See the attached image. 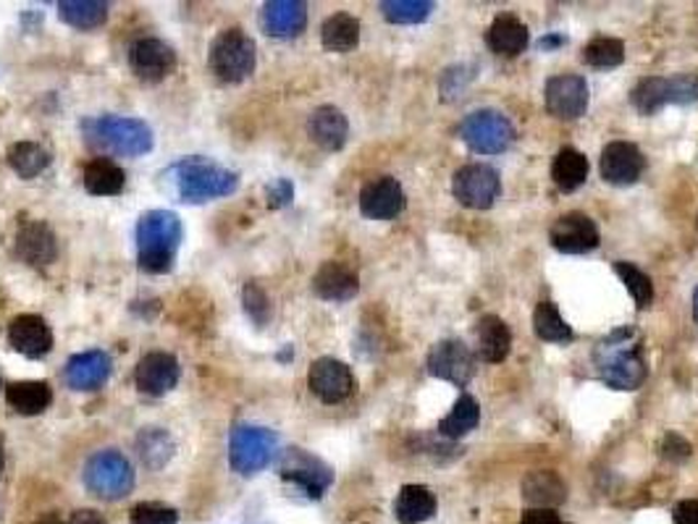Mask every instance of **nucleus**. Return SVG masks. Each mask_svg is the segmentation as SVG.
Here are the masks:
<instances>
[{"mask_svg": "<svg viewBox=\"0 0 698 524\" xmlns=\"http://www.w3.org/2000/svg\"><path fill=\"white\" fill-rule=\"evenodd\" d=\"M593 365H596L599 378L617 391L641 389L646 376H649V367H646L641 354V336L632 327L612 331L593 352Z\"/></svg>", "mask_w": 698, "mask_h": 524, "instance_id": "nucleus-1", "label": "nucleus"}, {"mask_svg": "<svg viewBox=\"0 0 698 524\" xmlns=\"http://www.w3.org/2000/svg\"><path fill=\"white\" fill-rule=\"evenodd\" d=\"M181 245V221L171 210H150L137 223V260L145 273L161 275L174 267Z\"/></svg>", "mask_w": 698, "mask_h": 524, "instance_id": "nucleus-2", "label": "nucleus"}, {"mask_svg": "<svg viewBox=\"0 0 698 524\" xmlns=\"http://www.w3.org/2000/svg\"><path fill=\"white\" fill-rule=\"evenodd\" d=\"M168 176L174 179L176 192H179L181 200L192 202V205L234 194L239 187L237 170H228L224 166H218V163L205 160V157L198 155L174 163V166L168 168Z\"/></svg>", "mask_w": 698, "mask_h": 524, "instance_id": "nucleus-3", "label": "nucleus"}, {"mask_svg": "<svg viewBox=\"0 0 698 524\" xmlns=\"http://www.w3.org/2000/svg\"><path fill=\"white\" fill-rule=\"evenodd\" d=\"M87 144L119 157H140L153 150V129L140 118L97 116L82 121Z\"/></svg>", "mask_w": 698, "mask_h": 524, "instance_id": "nucleus-4", "label": "nucleus"}, {"mask_svg": "<svg viewBox=\"0 0 698 524\" xmlns=\"http://www.w3.org/2000/svg\"><path fill=\"white\" fill-rule=\"evenodd\" d=\"M258 63V48L256 39L247 35L239 26L224 29L213 39L211 52H208V66L221 82L239 84L247 76H252Z\"/></svg>", "mask_w": 698, "mask_h": 524, "instance_id": "nucleus-5", "label": "nucleus"}, {"mask_svg": "<svg viewBox=\"0 0 698 524\" xmlns=\"http://www.w3.org/2000/svg\"><path fill=\"white\" fill-rule=\"evenodd\" d=\"M279 454V436L260 425H237L228 441V462L234 472L250 477L265 469Z\"/></svg>", "mask_w": 698, "mask_h": 524, "instance_id": "nucleus-6", "label": "nucleus"}, {"mask_svg": "<svg viewBox=\"0 0 698 524\" xmlns=\"http://www.w3.org/2000/svg\"><path fill=\"white\" fill-rule=\"evenodd\" d=\"M82 477L84 488L97 498H106V501L123 498L134 488L132 464H129V458L116 449L97 451L95 456H90V462L84 464Z\"/></svg>", "mask_w": 698, "mask_h": 524, "instance_id": "nucleus-7", "label": "nucleus"}, {"mask_svg": "<svg viewBox=\"0 0 698 524\" xmlns=\"http://www.w3.org/2000/svg\"><path fill=\"white\" fill-rule=\"evenodd\" d=\"M698 100V76L677 74V76H649L638 82L632 90L630 103L641 116H654L664 105H690Z\"/></svg>", "mask_w": 698, "mask_h": 524, "instance_id": "nucleus-8", "label": "nucleus"}, {"mask_svg": "<svg viewBox=\"0 0 698 524\" xmlns=\"http://www.w3.org/2000/svg\"><path fill=\"white\" fill-rule=\"evenodd\" d=\"M460 140L478 155H499L512 144L514 127L499 110H475L460 123Z\"/></svg>", "mask_w": 698, "mask_h": 524, "instance_id": "nucleus-9", "label": "nucleus"}, {"mask_svg": "<svg viewBox=\"0 0 698 524\" xmlns=\"http://www.w3.org/2000/svg\"><path fill=\"white\" fill-rule=\"evenodd\" d=\"M452 194L460 205L471 210H488L501 194L499 174L486 163H468L454 174Z\"/></svg>", "mask_w": 698, "mask_h": 524, "instance_id": "nucleus-10", "label": "nucleus"}, {"mask_svg": "<svg viewBox=\"0 0 698 524\" xmlns=\"http://www.w3.org/2000/svg\"><path fill=\"white\" fill-rule=\"evenodd\" d=\"M282 477L286 483L297 485L308 498H321L329 485L334 483V472L318 456L308 454L305 449H286L282 458Z\"/></svg>", "mask_w": 698, "mask_h": 524, "instance_id": "nucleus-11", "label": "nucleus"}, {"mask_svg": "<svg viewBox=\"0 0 698 524\" xmlns=\"http://www.w3.org/2000/svg\"><path fill=\"white\" fill-rule=\"evenodd\" d=\"M426 367L434 378L447 380V383L457 385V389H465L475 376V357L460 338H449L439 341L428 352Z\"/></svg>", "mask_w": 698, "mask_h": 524, "instance_id": "nucleus-12", "label": "nucleus"}, {"mask_svg": "<svg viewBox=\"0 0 698 524\" xmlns=\"http://www.w3.org/2000/svg\"><path fill=\"white\" fill-rule=\"evenodd\" d=\"M129 66L140 82L158 84L166 76L174 74L176 52L171 45H166L158 37H140L129 48Z\"/></svg>", "mask_w": 698, "mask_h": 524, "instance_id": "nucleus-13", "label": "nucleus"}, {"mask_svg": "<svg viewBox=\"0 0 698 524\" xmlns=\"http://www.w3.org/2000/svg\"><path fill=\"white\" fill-rule=\"evenodd\" d=\"M546 110L559 121H576L589 108V84L583 76L559 74L546 82Z\"/></svg>", "mask_w": 698, "mask_h": 524, "instance_id": "nucleus-14", "label": "nucleus"}, {"mask_svg": "<svg viewBox=\"0 0 698 524\" xmlns=\"http://www.w3.org/2000/svg\"><path fill=\"white\" fill-rule=\"evenodd\" d=\"M308 385L323 404H342L355 391V376L339 359L321 357L310 365Z\"/></svg>", "mask_w": 698, "mask_h": 524, "instance_id": "nucleus-15", "label": "nucleus"}, {"mask_svg": "<svg viewBox=\"0 0 698 524\" xmlns=\"http://www.w3.org/2000/svg\"><path fill=\"white\" fill-rule=\"evenodd\" d=\"M549 241L563 254H585L599 247L602 236H599L596 223L585 213H565L554 221Z\"/></svg>", "mask_w": 698, "mask_h": 524, "instance_id": "nucleus-16", "label": "nucleus"}, {"mask_svg": "<svg viewBox=\"0 0 698 524\" xmlns=\"http://www.w3.org/2000/svg\"><path fill=\"white\" fill-rule=\"evenodd\" d=\"M604 181L615 183V187H628L636 183L646 170V157L641 147L632 142H610L604 147L602 160H599Z\"/></svg>", "mask_w": 698, "mask_h": 524, "instance_id": "nucleus-17", "label": "nucleus"}, {"mask_svg": "<svg viewBox=\"0 0 698 524\" xmlns=\"http://www.w3.org/2000/svg\"><path fill=\"white\" fill-rule=\"evenodd\" d=\"M404 210V189L391 176H378L360 192V213L370 221H391Z\"/></svg>", "mask_w": 698, "mask_h": 524, "instance_id": "nucleus-18", "label": "nucleus"}, {"mask_svg": "<svg viewBox=\"0 0 698 524\" xmlns=\"http://www.w3.org/2000/svg\"><path fill=\"white\" fill-rule=\"evenodd\" d=\"M181 376V367L176 362L174 354L168 352H150L145 357L137 362L134 370V380H137V389L147 396H163L179 383Z\"/></svg>", "mask_w": 698, "mask_h": 524, "instance_id": "nucleus-19", "label": "nucleus"}, {"mask_svg": "<svg viewBox=\"0 0 698 524\" xmlns=\"http://www.w3.org/2000/svg\"><path fill=\"white\" fill-rule=\"evenodd\" d=\"M9 341L24 357L40 359L54 349V331L40 314H19L9 325Z\"/></svg>", "mask_w": 698, "mask_h": 524, "instance_id": "nucleus-20", "label": "nucleus"}, {"mask_svg": "<svg viewBox=\"0 0 698 524\" xmlns=\"http://www.w3.org/2000/svg\"><path fill=\"white\" fill-rule=\"evenodd\" d=\"M16 254L32 267H45L56 260L58 239L54 228L43 221H29L16 234Z\"/></svg>", "mask_w": 698, "mask_h": 524, "instance_id": "nucleus-21", "label": "nucleus"}, {"mask_svg": "<svg viewBox=\"0 0 698 524\" xmlns=\"http://www.w3.org/2000/svg\"><path fill=\"white\" fill-rule=\"evenodd\" d=\"M108 376H110V357L100 349L74 354V357L67 362V370H63V378H67L69 389L74 391H97L103 383H106Z\"/></svg>", "mask_w": 698, "mask_h": 524, "instance_id": "nucleus-22", "label": "nucleus"}, {"mask_svg": "<svg viewBox=\"0 0 698 524\" xmlns=\"http://www.w3.org/2000/svg\"><path fill=\"white\" fill-rule=\"evenodd\" d=\"M260 24L271 37H297L308 26V5L303 0H271L263 5Z\"/></svg>", "mask_w": 698, "mask_h": 524, "instance_id": "nucleus-23", "label": "nucleus"}, {"mask_svg": "<svg viewBox=\"0 0 698 524\" xmlns=\"http://www.w3.org/2000/svg\"><path fill=\"white\" fill-rule=\"evenodd\" d=\"M308 134L326 153H336V150H342L347 144L350 121L334 105H321L308 118Z\"/></svg>", "mask_w": 698, "mask_h": 524, "instance_id": "nucleus-24", "label": "nucleus"}, {"mask_svg": "<svg viewBox=\"0 0 698 524\" xmlns=\"http://www.w3.org/2000/svg\"><path fill=\"white\" fill-rule=\"evenodd\" d=\"M312 291L326 301H350L360 291V278L344 262H323L312 275Z\"/></svg>", "mask_w": 698, "mask_h": 524, "instance_id": "nucleus-25", "label": "nucleus"}, {"mask_svg": "<svg viewBox=\"0 0 698 524\" xmlns=\"http://www.w3.org/2000/svg\"><path fill=\"white\" fill-rule=\"evenodd\" d=\"M486 45L501 58H514L531 45V32L512 13H499L486 32Z\"/></svg>", "mask_w": 698, "mask_h": 524, "instance_id": "nucleus-26", "label": "nucleus"}, {"mask_svg": "<svg viewBox=\"0 0 698 524\" xmlns=\"http://www.w3.org/2000/svg\"><path fill=\"white\" fill-rule=\"evenodd\" d=\"M523 498L531 503V509H557L559 503H565L567 485L552 469L528 472L523 477Z\"/></svg>", "mask_w": 698, "mask_h": 524, "instance_id": "nucleus-27", "label": "nucleus"}, {"mask_svg": "<svg viewBox=\"0 0 698 524\" xmlns=\"http://www.w3.org/2000/svg\"><path fill=\"white\" fill-rule=\"evenodd\" d=\"M475 338H478V354L486 362H505L512 349L510 325L497 314H484L475 325Z\"/></svg>", "mask_w": 698, "mask_h": 524, "instance_id": "nucleus-28", "label": "nucleus"}, {"mask_svg": "<svg viewBox=\"0 0 698 524\" xmlns=\"http://www.w3.org/2000/svg\"><path fill=\"white\" fill-rule=\"evenodd\" d=\"M436 496L430 493L426 485H404L394 501V514L402 524H421L436 516Z\"/></svg>", "mask_w": 698, "mask_h": 524, "instance_id": "nucleus-29", "label": "nucleus"}, {"mask_svg": "<svg viewBox=\"0 0 698 524\" xmlns=\"http://www.w3.org/2000/svg\"><path fill=\"white\" fill-rule=\"evenodd\" d=\"M5 402L19 415H43L54 402V391L45 380H19L5 389Z\"/></svg>", "mask_w": 698, "mask_h": 524, "instance_id": "nucleus-30", "label": "nucleus"}, {"mask_svg": "<svg viewBox=\"0 0 698 524\" xmlns=\"http://www.w3.org/2000/svg\"><path fill=\"white\" fill-rule=\"evenodd\" d=\"M84 189L95 196H116L123 192V183H127V174L121 166H116L108 157H95L84 166L82 174Z\"/></svg>", "mask_w": 698, "mask_h": 524, "instance_id": "nucleus-31", "label": "nucleus"}, {"mask_svg": "<svg viewBox=\"0 0 698 524\" xmlns=\"http://www.w3.org/2000/svg\"><path fill=\"white\" fill-rule=\"evenodd\" d=\"M552 179L559 192H576L589 179V157L576 147H563L552 160Z\"/></svg>", "mask_w": 698, "mask_h": 524, "instance_id": "nucleus-32", "label": "nucleus"}, {"mask_svg": "<svg viewBox=\"0 0 698 524\" xmlns=\"http://www.w3.org/2000/svg\"><path fill=\"white\" fill-rule=\"evenodd\" d=\"M321 43L331 52H350L360 43V22L350 13H334L321 26Z\"/></svg>", "mask_w": 698, "mask_h": 524, "instance_id": "nucleus-33", "label": "nucleus"}, {"mask_svg": "<svg viewBox=\"0 0 698 524\" xmlns=\"http://www.w3.org/2000/svg\"><path fill=\"white\" fill-rule=\"evenodd\" d=\"M58 16H61L63 24L74 26V29L90 32L108 22V3H100V0H63V3H58Z\"/></svg>", "mask_w": 698, "mask_h": 524, "instance_id": "nucleus-34", "label": "nucleus"}, {"mask_svg": "<svg viewBox=\"0 0 698 524\" xmlns=\"http://www.w3.org/2000/svg\"><path fill=\"white\" fill-rule=\"evenodd\" d=\"M478 422H481L478 402H475L471 393H462V396L454 402L452 412H449L447 417H441L439 432L443 438H452V441H457V438L468 436V432L478 428Z\"/></svg>", "mask_w": 698, "mask_h": 524, "instance_id": "nucleus-35", "label": "nucleus"}, {"mask_svg": "<svg viewBox=\"0 0 698 524\" xmlns=\"http://www.w3.org/2000/svg\"><path fill=\"white\" fill-rule=\"evenodd\" d=\"M137 451H140L142 462H145L150 469H161L163 464L171 462L176 443L168 430L145 428L140 436H137Z\"/></svg>", "mask_w": 698, "mask_h": 524, "instance_id": "nucleus-36", "label": "nucleus"}, {"mask_svg": "<svg viewBox=\"0 0 698 524\" xmlns=\"http://www.w3.org/2000/svg\"><path fill=\"white\" fill-rule=\"evenodd\" d=\"M9 166L19 179H35L50 166V153L37 142H16L9 147Z\"/></svg>", "mask_w": 698, "mask_h": 524, "instance_id": "nucleus-37", "label": "nucleus"}, {"mask_svg": "<svg viewBox=\"0 0 698 524\" xmlns=\"http://www.w3.org/2000/svg\"><path fill=\"white\" fill-rule=\"evenodd\" d=\"M533 327H536V336L541 341H549V344H570V341H576V333L565 323L554 301H539L536 312H533Z\"/></svg>", "mask_w": 698, "mask_h": 524, "instance_id": "nucleus-38", "label": "nucleus"}, {"mask_svg": "<svg viewBox=\"0 0 698 524\" xmlns=\"http://www.w3.org/2000/svg\"><path fill=\"white\" fill-rule=\"evenodd\" d=\"M583 61L593 69H615L625 61V45L617 37H593L583 48Z\"/></svg>", "mask_w": 698, "mask_h": 524, "instance_id": "nucleus-39", "label": "nucleus"}, {"mask_svg": "<svg viewBox=\"0 0 698 524\" xmlns=\"http://www.w3.org/2000/svg\"><path fill=\"white\" fill-rule=\"evenodd\" d=\"M434 11L428 0H383L381 13L391 24H421Z\"/></svg>", "mask_w": 698, "mask_h": 524, "instance_id": "nucleus-40", "label": "nucleus"}, {"mask_svg": "<svg viewBox=\"0 0 698 524\" xmlns=\"http://www.w3.org/2000/svg\"><path fill=\"white\" fill-rule=\"evenodd\" d=\"M615 273L623 278L625 288H628L638 307H649L654 301V284H651V278L641 267H636L632 262H615Z\"/></svg>", "mask_w": 698, "mask_h": 524, "instance_id": "nucleus-41", "label": "nucleus"}, {"mask_svg": "<svg viewBox=\"0 0 698 524\" xmlns=\"http://www.w3.org/2000/svg\"><path fill=\"white\" fill-rule=\"evenodd\" d=\"M129 522L132 524H176L179 522V511L174 507L158 501H142L129 511Z\"/></svg>", "mask_w": 698, "mask_h": 524, "instance_id": "nucleus-42", "label": "nucleus"}, {"mask_svg": "<svg viewBox=\"0 0 698 524\" xmlns=\"http://www.w3.org/2000/svg\"><path fill=\"white\" fill-rule=\"evenodd\" d=\"M242 301H245V312L250 314V320L256 325H265L271 314V301L265 297V291L258 284H247L242 291Z\"/></svg>", "mask_w": 698, "mask_h": 524, "instance_id": "nucleus-43", "label": "nucleus"}, {"mask_svg": "<svg viewBox=\"0 0 698 524\" xmlns=\"http://www.w3.org/2000/svg\"><path fill=\"white\" fill-rule=\"evenodd\" d=\"M265 196H269V207L271 210H282L292 202L295 196V187H292L289 179H276L273 183H269L265 189Z\"/></svg>", "mask_w": 698, "mask_h": 524, "instance_id": "nucleus-44", "label": "nucleus"}, {"mask_svg": "<svg viewBox=\"0 0 698 524\" xmlns=\"http://www.w3.org/2000/svg\"><path fill=\"white\" fill-rule=\"evenodd\" d=\"M662 454L667 456L670 462H683V458H688V456H690V443L685 441V438L675 436V432H670V436L664 438Z\"/></svg>", "mask_w": 698, "mask_h": 524, "instance_id": "nucleus-45", "label": "nucleus"}, {"mask_svg": "<svg viewBox=\"0 0 698 524\" xmlns=\"http://www.w3.org/2000/svg\"><path fill=\"white\" fill-rule=\"evenodd\" d=\"M672 520H675V524H698V498H688V501L677 503L672 509Z\"/></svg>", "mask_w": 698, "mask_h": 524, "instance_id": "nucleus-46", "label": "nucleus"}, {"mask_svg": "<svg viewBox=\"0 0 698 524\" xmlns=\"http://www.w3.org/2000/svg\"><path fill=\"white\" fill-rule=\"evenodd\" d=\"M520 524H565L554 509H528Z\"/></svg>", "mask_w": 698, "mask_h": 524, "instance_id": "nucleus-47", "label": "nucleus"}, {"mask_svg": "<svg viewBox=\"0 0 698 524\" xmlns=\"http://www.w3.org/2000/svg\"><path fill=\"white\" fill-rule=\"evenodd\" d=\"M69 524H108V522L103 520V516L97 514L95 509H80V511H74V514H71Z\"/></svg>", "mask_w": 698, "mask_h": 524, "instance_id": "nucleus-48", "label": "nucleus"}, {"mask_svg": "<svg viewBox=\"0 0 698 524\" xmlns=\"http://www.w3.org/2000/svg\"><path fill=\"white\" fill-rule=\"evenodd\" d=\"M559 45H565V37H541L539 39V48H559Z\"/></svg>", "mask_w": 698, "mask_h": 524, "instance_id": "nucleus-49", "label": "nucleus"}, {"mask_svg": "<svg viewBox=\"0 0 698 524\" xmlns=\"http://www.w3.org/2000/svg\"><path fill=\"white\" fill-rule=\"evenodd\" d=\"M35 524H69V522H63L61 516L56 514V511H50V514H45V516H40V520H37Z\"/></svg>", "mask_w": 698, "mask_h": 524, "instance_id": "nucleus-50", "label": "nucleus"}, {"mask_svg": "<svg viewBox=\"0 0 698 524\" xmlns=\"http://www.w3.org/2000/svg\"><path fill=\"white\" fill-rule=\"evenodd\" d=\"M3 467H5V451H3V443H0V475H3Z\"/></svg>", "mask_w": 698, "mask_h": 524, "instance_id": "nucleus-51", "label": "nucleus"}, {"mask_svg": "<svg viewBox=\"0 0 698 524\" xmlns=\"http://www.w3.org/2000/svg\"><path fill=\"white\" fill-rule=\"evenodd\" d=\"M694 318H696V323H698V288L694 291Z\"/></svg>", "mask_w": 698, "mask_h": 524, "instance_id": "nucleus-52", "label": "nucleus"}, {"mask_svg": "<svg viewBox=\"0 0 698 524\" xmlns=\"http://www.w3.org/2000/svg\"><path fill=\"white\" fill-rule=\"evenodd\" d=\"M696 226H698V221H696Z\"/></svg>", "mask_w": 698, "mask_h": 524, "instance_id": "nucleus-53", "label": "nucleus"}]
</instances>
